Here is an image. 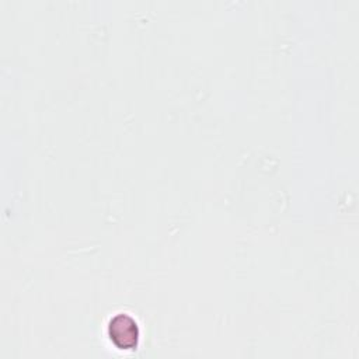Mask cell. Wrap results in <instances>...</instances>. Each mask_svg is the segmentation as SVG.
<instances>
[{"label": "cell", "mask_w": 359, "mask_h": 359, "mask_svg": "<svg viewBox=\"0 0 359 359\" xmlns=\"http://www.w3.org/2000/svg\"><path fill=\"white\" fill-rule=\"evenodd\" d=\"M108 337L112 345L121 351H133L139 344V327L136 320L126 313L115 314L108 323Z\"/></svg>", "instance_id": "1"}]
</instances>
